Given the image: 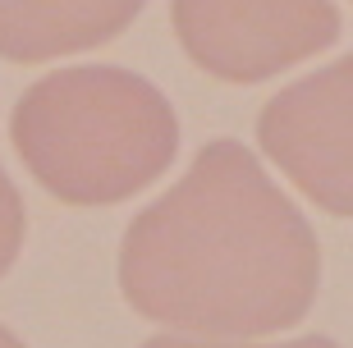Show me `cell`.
Segmentation results:
<instances>
[{"instance_id":"cell-7","label":"cell","mask_w":353,"mask_h":348,"mask_svg":"<svg viewBox=\"0 0 353 348\" xmlns=\"http://www.w3.org/2000/svg\"><path fill=\"white\" fill-rule=\"evenodd\" d=\"M143 348H340L326 335H303L285 344H243V339H197V335H152Z\"/></svg>"},{"instance_id":"cell-4","label":"cell","mask_w":353,"mask_h":348,"mask_svg":"<svg viewBox=\"0 0 353 348\" xmlns=\"http://www.w3.org/2000/svg\"><path fill=\"white\" fill-rule=\"evenodd\" d=\"M257 142L307 202L353 220V51L275 92Z\"/></svg>"},{"instance_id":"cell-1","label":"cell","mask_w":353,"mask_h":348,"mask_svg":"<svg viewBox=\"0 0 353 348\" xmlns=\"http://www.w3.org/2000/svg\"><path fill=\"white\" fill-rule=\"evenodd\" d=\"M321 247L262 161L216 138L165 197L129 220L119 294L138 316L197 339H257L316 303Z\"/></svg>"},{"instance_id":"cell-3","label":"cell","mask_w":353,"mask_h":348,"mask_svg":"<svg viewBox=\"0 0 353 348\" xmlns=\"http://www.w3.org/2000/svg\"><path fill=\"white\" fill-rule=\"evenodd\" d=\"M174 37L202 74L266 83L340 41L335 0H170Z\"/></svg>"},{"instance_id":"cell-6","label":"cell","mask_w":353,"mask_h":348,"mask_svg":"<svg viewBox=\"0 0 353 348\" xmlns=\"http://www.w3.org/2000/svg\"><path fill=\"white\" fill-rule=\"evenodd\" d=\"M23 234H28V216H23V197L14 188V179L0 165V280L10 275V266L23 252Z\"/></svg>"},{"instance_id":"cell-2","label":"cell","mask_w":353,"mask_h":348,"mask_svg":"<svg viewBox=\"0 0 353 348\" xmlns=\"http://www.w3.org/2000/svg\"><path fill=\"white\" fill-rule=\"evenodd\" d=\"M28 174L65 207H115L170 170L179 119L157 83L119 65L37 78L10 115Z\"/></svg>"},{"instance_id":"cell-8","label":"cell","mask_w":353,"mask_h":348,"mask_svg":"<svg viewBox=\"0 0 353 348\" xmlns=\"http://www.w3.org/2000/svg\"><path fill=\"white\" fill-rule=\"evenodd\" d=\"M0 348H28V344H23L19 335H14L10 325H0Z\"/></svg>"},{"instance_id":"cell-5","label":"cell","mask_w":353,"mask_h":348,"mask_svg":"<svg viewBox=\"0 0 353 348\" xmlns=\"http://www.w3.org/2000/svg\"><path fill=\"white\" fill-rule=\"evenodd\" d=\"M147 0H0V60L46 65L119 37Z\"/></svg>"}]
</instances>
